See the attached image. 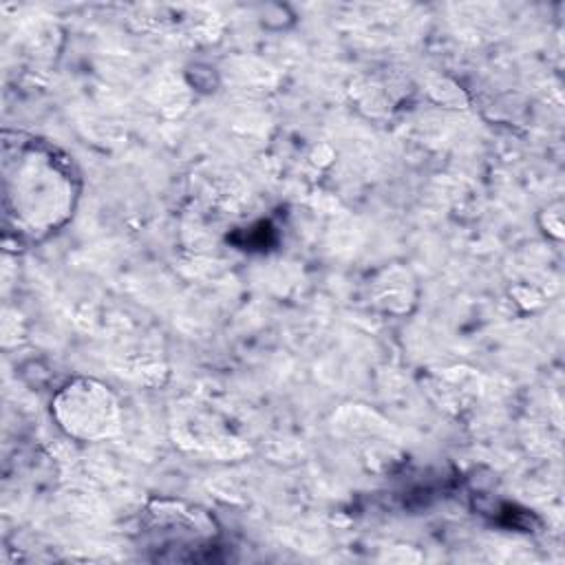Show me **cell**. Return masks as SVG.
Instances as JSON below:
<instances>
[{
  "mask_svg": "<svg viewBox=\"0 0 565 565\" xmlns=\"http://www.w3.org/2000/svg\"><path fill=\"white\" fill-rule=\"evenodd\" d=\"M79 174L66 152L26 132H2L4 234L18 243H40L71 216Z\"/></svg>",
  "mask_w": 565,
  "mask_h": 565,
  "instance_id": "1",
  "label": "cell"
},
{
  "mask_svg": "<svg viewBox=\"0 0 565 565\" xmlns=\"http://www.w3.org/2000/svg\"><path fill=\"white\" fill-rule=\"evenodd\" d=\"M161 525H166V527H170V530H181V525L185 523V519H188V514H183V512H172V514H163L161 512ZM159 536L163 539V543L166 545H170L168 550H183L181 545L185 543V536H183V532H168V530H159Z\"/></svg>",
  "mask_w": 565,
  "mask_h": 565,
  "instance_id": "2",
  "label": "cell"
}]
</instances>
